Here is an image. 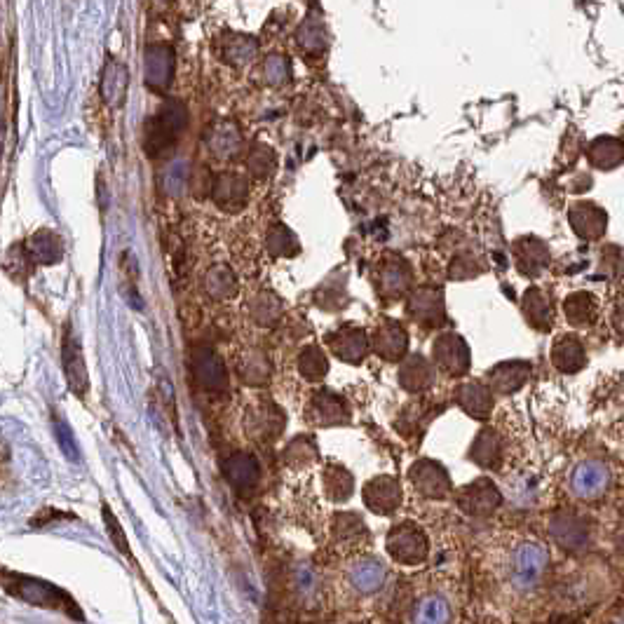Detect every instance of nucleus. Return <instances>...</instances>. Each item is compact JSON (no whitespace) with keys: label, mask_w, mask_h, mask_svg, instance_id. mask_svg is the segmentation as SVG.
Masks as SVG:
<instances>
[{"label":"nucleus","mask_w":624,"mask_h":624,"mask_svg":"<svg viewBox=\"0 0 624 624\" xmlns=\"http://www.w3.org/2000/svg\"><path fill=\"white\" fill-rule=\"evenodd\" d=\"M5 587H8L10 594H15V596H19V599L33 603V606L61 610V613L83 620V615H80L76 601H73L71 596L64 592V589L47 585V582H43V580H33V578H24V575H15L12 582L5 578Z\"/></svg>","instance_id":"7ed1b4c3"},{"label":"nucleus","mask_w":624,"mask_h":624,"mask_svg":"<svg viewBox=\"0 0 624 624\" xmlns=\"http://www.w3.org/2000/svg\"><path fill=\"white\" fill-rule=\"evenodd\" d=\"M212 195L214 200L219 202V207L240 209L244 207V200H247V181H244L240 174L228 172L214 181Z\"/></svg>","instance_id":"cd10ccee"},{"label":"nucleus","mask_w":624,"mask_h":624,"mask_svg":"<svg viewBox=\"0 0 624 624\" xmlns=\"http://www.w3.org/2000/svg\"><path fill=\"white\" fill-rule=\"evenodd\" d=\"M298 373H301L308 383L324 381V376L329 373V359L322 352V348H317V345H305V348L298 352Z\"/></svg>","instance_id":"2f4dec72"},{"label":"nucleus","mask_w":624,"mask_h":624,"mask_svg":"<svg viewBox=\"0 0 624 624\" xmlns=\"http://www.w3.org/2000/svg\"><path fill=\"white\" fill-rule=\"evenodd\" d=\"M456 404L467 416L484 423L493 413V390L484 381H465L456 388Z\"/></svg>","instance_id":"4be33fe9"},{"label":"nucleus","mask_w":624,"mask_h":624,"mask_svg":"<svg viewBox=\"0 0 624 624\" xmlns=\"http://www.w3.org/2000/svg\"><path fill=\"white\" fill-rule=\"evenodd\" d=\"M191 369L202 390L223 392L228 388L226 364L209 345H195L191 350Z\"/></svg>","instance_id":"f8f14e48"},{"label":"nucleus","mask_w":624,"mask_h":624,"mask_svg":"<svg viewBox=\"0 0 624 624\" xmlns=\"http://www.w3.org/2000/svg\"><path fill=\"white\" fill-rule=\"evenodd\" d=\"M169 76H172V50L165 45H153L146 52V83L162 90L169 85Z\"/></svg>","instance_id":"c756f323"},{"label":"nucleus","mask_w":624,"mask_h":624,"mask_svg":"<svg viewBox=\"0 0 624 624\" xmlns=\"http://www.w3.org/2000/svg\"><path fill=\"white\" fill-rule=\"evenodd\" d=\"M327 345H329V350L341 359V362L359 364L366 355H369L371 338L366 336L364 329L345 324V327L336 329L334 334L327 336Z\"/></svg>","instance_id":"a211bd4d"},{"label":"nucleus","mask_w":624,"mask_h":624,"mask_svg":"<svg viewBox=\"0 0 624 624\" xmlns=\"http://www.w3.org/2000/svg\"><path fill=\"white\" fill-rule=\"evenodd\" d=\"M552 364L561 373H578L587 366V350L575 334L559 336L552 345Z\"/></svg>","instance_id":"5701e85b"},{"label":"nucleus","mask_w":624,"mask_h":624,"mask_svg":"<svg viewBox=\"0 0 624 624\" xmlns=\"http://www.w3.org/2000/svg\"><path fill=\"white\" fill-rule=\"evenodd\" d=\"M613 327L617 334L624 338V303H617V308L613 312Z\"/></svg>","instance_id":"a19ab883"},{"label":"nucleus","mask_w":624,"mask_h":624,"mask_svg":"<svg viewBox=\"0 0 624 624\" xmlns=\"http://www.w3.org/2000/svg\"><path fill=\"white\" fill-rule=\"evenodd\" d=\"M467 458L481 470H500L505 460V437L495 427H484L474 437Z\"/></svg>","instance_id":"6ab92c4d"},{"label":"nucleus","mask_w":624,"mask_h":624,"mask_svg":"<svg viewBox=\"0 0 624 624\" xmlns=\"http://www.w3.org/2000/svg\"><path fill=\"white\" fill-rule=\"evenodd\" d=\"M104 524L108 528V538L113 540V545L118 547V552L130 556L132 559V549H130V542H127V535H125V531H122L120 521L115 519V514L108 510V505H104Z\"/></svg>","instance_id":"ea45409f"},{"label":"nucleus","mask_w":624,"mask_h":624,"mask_svg":"<svg viewBox=\"0 0 624 624\" xmlns=\"http://www.w3.org/2000/svg\"><path fill=\"white\" fill-rule=\"evenodd\" d=\"M547 528L556 545L566 552H585L594 535L592 521L578 510L554 512L547 521Z\"/></svg>","instance_id":"39448f33"},{"label":"nucleus","mask_w":624,"mask_h":624,"mask_svg":"<svg viewBox=\"0 0 624 624\" xmlns=\"http://www.w3.org/2000/svg\"><path fill=\"white\" fill-rule=\"evenodd\" d=\"M249 310H252L256 324H261V327H275L282 317V301L273 294V291H261V294L254 296V301L249 303Z\"/></svg>","instance_id":"f704fd0d"},{"label":"nucleus","mask_w":624,"mask_h":624,"mask_svg":"<svg viewBox=\"0 0 624 624\" xmlns=\"http://www.w3.org/2000/svg\"><path fill=\"white\" fill-rule=\"evenodd\" d=\"M183 125H186V111H183L181 104L172 101L158 118H153L146 125V151H151L153 155L165 151L179 137Z\"/></svg>","instance_id":"9b49d317"},{"label":"nucleus","mask_w":624,"mask_h":624,"mask_svg":"<svg viewBox=\"0 0 624 624\" xmlns=\"http://www.w3.org/2000/svg\"><path fill=\"white\" fill-rule=\"evenodd\" d=\"M364 505L376 514H392L399 510L402 505V486L395 477L390 474H381V477H373L366 481L362 491Z\"/></svg>","instance_id":"dca6fc26"},{"label":"nucleus","mask_w":624,"mask_h":624,"mask_svg":"<svg viewBox=\"0 0 624 624\" xmlns=\"http://www.w3.org/2000/svg\"><path fill=\"white\" fill-rule=\"evenodd\" d=\"M517 261H519L521 273L535 275V273H540L542 266L547 263V252L540 242L521 240L517 244Z\"/></svg>","instance_id":"c9c22d12"},{"label":"nucleus","mask_w":624,"mask_h":624,"mask_svg":"<svg viewBox=\"0 0 624 624\" xmlns=\"http://www.w3.org/2000/svg\"><path fill=\"white\" fill-rule=\"evenodd\" d=\"M613 481H615L613 467H610L606 460L585 458L571 467V472H568L566 477V488L573 500L592 505L606 498L610 488H613Z\"/></svg>","instance_id":"f03ea898"},{"label":"nucleus","mask_w":624,"mask_h":624,"mask_svg":"<svg viewBox=\"0 0 624 624\" xmlns=\"http://www.w3.org/2000/svg\"><path fill=\"white\" fill-rule=\"evenodd\" d=\"M524 315L531 322V327L547 331L552 327V305L549 298L540 289H528L524 296Z\"/></svg>","instance_id":"473e14b6"},{"label":"nucleus","mask_w":624,"mask_h":624,"mask_svg":"<svg viewBox=\"0 0 624 624\" xmlns=\"http://www.w3.org/2000/svg\"><path fill=\"white\" fill-rule=\"evenodd\" d=\"M409 317L420 327H442L446 322L444 291L437 287H420L409 296Z\"/></svg>","instance_id":"ddd939ff"},{"label":"nucleus","mask_w":624,"mask_h":624,"mask_svg":"<svg viewBox=\"0 0 624 624\" xmlns=\"http://www.w3.org/2000/svg\"><path fill=\"white\" fill-rule=\"evenodd\" d=\"M456 503L460 510L470 517H488L503 505V493L488 477L474 479L456 493Z\"/></svg>","instance_id":"1a4fd4ad"},{"label":"nucleus","mask_w":624,"mask_h":624,"mask_svg":"<svg viewBox=\"0 0 624 624\" xmlns=\"http://www.w3.org/2000/svg\"><path fill=\"white\" fill-rule=\"evenodd\" d=\"M284 465L291 467V470H308L320 460V449H317L315 439L310 434H301V437L291 439L287 444V449L282 453Z\"/></svg>","instance_id":"c85d7f7f"},{"label":"nucleus","mask_w":624,"mask_h":624,"mask_svg":"<svg viewBox=\"0 0 624 624\" xmlns=\"http://www.w3.org/2000/svg\"><path fill=\"white\" fill-rule=\"evenodd\" d=\"M223 477L240 495H252L261 484V463L249 453H233L223 460Z\"/></svg>","instance_id":"2eb2a0df"},{"label":"nucleus","mask_w":624,"mask_h":624,"mask_svg":"<svg viewBox=\"0 0 624 624\" xmlns=\"http://www.w3.org/2000/svg\"><path fill=\"white\" fill-rule=\"evenodd\" d=\"M125 87H127V71L122 69L118 61H111L106 66V76H104V97L111 101V104H120L122 97H125Z\"/></svg>","instance_id":"4c0bfd02"},{"label":"nucleus","mask_w":624,"mask_h":624,"mask_svg":"<svg viewBox=\"0 0 624 624\" xmlns=\"http://www.w3.org/2000/svg\"><path fill=\"white\" fill-rule=\"evenodd\" d=\"M322 488L331 503H345V500H350V495L355 493V477H352V472L345 470L343 465L331 463L324 467L322 472Z\"/></svg>","instance_id":"bb28decb"},{"label":"nucleus","mask_w":624,"mask_h":624,"mask_svg":"<svg viewBox=\"0 0 624 624\" xmlns=\"http://www.w3.org/2000/svg\"><path fill=\"white\" fill-rule=\"evenodd\" d=\"M547 624H578V622H573V620H566V617H564V620H554V622H547Z\"/></svg>","instance_id":"79ce46f5"},{"label":"nucleus","mask_w":624,"mask_h":624,"mask_svg":"<svg viewBox=\"0 0 624 624\" xmlns=\"http://www.w3.org/2000/svg\"><path fill=\"white\" fill-rule=\"evenodd\" d=\"M331 540L338 552L350 554L369 545V528L355 512H338L331 524Z\"/></svg>","instance_id":"4468645a"},{"label":"nucleus","mask_w":624,"mask_h":624,"mask_svg":"<svg viewBox=\"0 0 624 624\" xmlns=\"http://www.w3.org/2000/svg\"><path fill=\"white\" fill-rule=\"evenodd\" d=\"M388 554L402 566H420L430 556V542L423 528L413 521H402L388 533Z\"/></svg>","instance_id":"20e7f679"},{"label":"nucleus","mask_w":624,"mask_h":624,"mask_svg":"<svg viewBox=\"0 0 624 624\" xmlns=\"http://www.w3.org/2000/svg\"><path fill=\"white\" fill-rule=\"evenodd\" d=\"M268 247H270V252H273L275 256H294L298 252L296 237L291 235L284 226H277V228L270 230Z\"/></svg>","instance_id":"58836bf2"},{"label":"nucleus","mask_w":624,"mask_h":624,"mask_svg":"<svg viewBox=\"0 0 624 624\" xmlns=\"http://www.w3.org/2000/svg\"><path fill=\"white\" fill-rule=\"evenodd\" d=\"M284 425H287V416H284L282 406L275 404L273 399H259L244 413L247 437L259 444H273L284 432Z\"/></svg>","instance_id":"423d86ee"},{"label":"nucleus","mask_w":624,"mask_h":624,"mask_svg":"<svg viewBox=\"0 0 624 624\" xmlns=\"http://www.w3.org/2000/svg\"><path fill=\"white\" fill-rule=\"evenodd\" d=\"M409 481L413 486V491L423 498L432 500H444L449 498V493L453 491L449 470L437 460H418V463L411 465L409 470Z\"/></svg>","instance_id":"6e6552de"},{"label":"nucleus","mask_w":624,"mask_h":624,"mask_svg":"<svg viewBox=\"0 0 624 624\" xmlns=\"http://www.w3.org/2000/svg\"><path fill=\"white\" fill-rule=\"evenodd\" d=\"M411 280H413L411 268L406 266L404 259H399V256H388V259L381 263V268H378L376 289L385 301H395V298L404 296L406 291L411 289Z\"/></svg>","instance_id":"aec40b11"},{"label":"nucleus","mask_w":624,"mask_h":624,"mask_svg":"<svg viewBox=\"0 0 624 624\" xmlns=\"http://www.w3.org/2000/svg\"><path fill=\"white\" fill-rule=\"evenodd\" d=\"M399 383H402L406 392H413V395L430 390L434 383V369L430 359H425L423 355L406 357L404 364L399 366Z\"/></svg>","instance_id":"393cba45"},{"label":"nucleus","mask_w":624,"mask_h":624,"mask_svg":"<svg viewBox=\"0 0 624 624\" xmlns=\"http://www.w3.org/2000/svg\"><path fill=\"white\" fill-rule=\"evenodd\" d=\"M549 571L547 547L526 535H510L495 547L491 573L498 587L512 599H533Z\"/></svg>","instance_id":"f257e3e1"},{"label":"nucleus","mask_w":624,"mask_h":624,"mask_svg":"<svg viewBox=\"0 0 624 624\" xmlns=\"http://www.w3.org/2000/svg\"><path fill=\"white\" fill-rule=\"evenodd\" d=\"M371 348L385 362H399L406 355V348H409V336H406V329L399 322L383 320L373 331Z\"/></svg>","instance_id":"412c9836"},{"label":"nucleus","mask_w":624,"mask_h":624,"mask_svg":"<svg viewBox=\"0 0 624 624\" xmlns=\"http://www.w3.org/2000/svg\"><path fill=\"white\" fill-rule=\"evenodd\" d=\"M566 320L573 324V327H592L599 317V303L592 294H585V291H578V294L568 296L564 303Z\"/></svg>","instance_id":"7c9ffc66"},{"label":"nucleus","mask_w":624,"mask_h":624,"mask_svg":"<svg viewBox=\"0 0 624 624\" xmlns=\"http://www.w3.org/2000/svg\"><path fill=\"white\" fill-rule=\"evenodd\" d=\"M305 423L312 427H336L350 423V406L338 392L329 388H320L312 392L308 404H305Z\"/></svg>","instance_id":"0eeeda50"},{"label":"nucleus","mask_w":624,"mask_h":624,"mask_svg":"<svg viewBox=\"0 0 624 624\" xmlns=\"http://www.w3.org/2000/svg\"><path fill=\"white\" fill-rule=\"evenodd\" d=\"M533 366L524 362V359H512V362H500L495 364L491 371L486 373L488 388L493 390V395L510 397L514 392H519L531 378Z\"/></svg>","instance_id":"f3484780"},{"label":"nucleus","mask_w":624,"mask_h":624,"mask_svg":"<svg viewBox=\"0 0 624 624\" xmlns=\"http://www.w3.org/2000/svg\"><path fill=\"white\" fill-rule=\"evenodd\" d=\"M64 371H66V378H69V388L76 392L80 399L87 397V390H90V376H87V366H85L83 352H80V345L71 334H66L64 338Z\"/></svg>","instance_id":"b1692460"},{"label":"nucleus","mask_w":624,"mask_h":624,"mask_svg":"<svg viewBox=\"0 0 624 624\" xmlns=\"http://www.w3.org/2000/svg\"><path fill=\"white\" fill-rule=\"evenodd\" d=\"M31 256L38 263H57L61 259V242L50 230H40L31 240Z\"/></svg>","instance_id":"e433bc0d"},{"label":"nucleus","mask_w":624,"mask_h":624,"mask_svg":"<svg viewBox=\"0 0 624 624\" xmlns=\"http://www.w3.org/2000/svg\"><path fill=\"white\" fill-rule=\"evenodd\" d=\"M205 291L216 301H226L237 294V280L228 266H214L205 275Z\"/></svg>","instance_id":"72a5a7b5"},{"label":"nucleus","mask_w":624,"mask_h":624,"mask_svg":"<svg viewBox=\"0 0 624 624\" xmlns=\"http://www.w3.org/2000/svg\"><path fill=\"white\" fill-rule=\"evenodd\" d=\"M237 376L247 385H266L273 376V364H270L266 352L244 350L240 362H237Z\"/></svg>","instance_id":"a878e982"},{"label":"nucleus","mask_w":624,"mask_h":624,"mask_svg":"<svg viewBox=\"0 0 624 624\" xmlns=\"http://www.w3.org/2000/svg\"><path fill=\"white\" fill-rule=\"evenodd\" d=\"M432 362L451 378H463L470 371L472 355L465 338L458 334H442L432 345Z\"/></svg>","instance_id":"9d476101"}]
</instances>
